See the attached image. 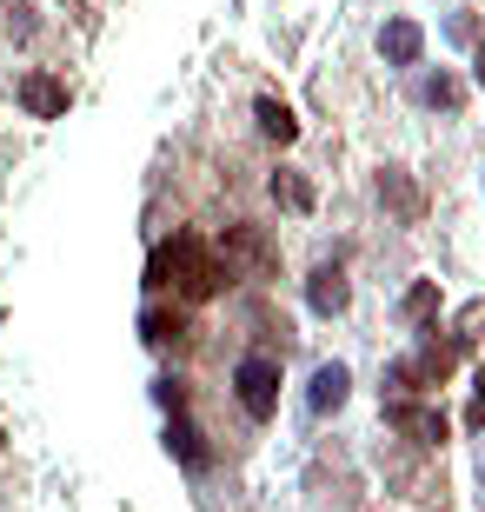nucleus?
Instances as JSON below:
<instances>
[{
  "mask_svg": "<svg viewBox=\"0 0 485 512\" xmlns=\"http://www.w3.org/2000/svg\"><path fill=\"white\" fill-rule=\"evenodd\" d=\"M220 280H226L220 253L206 247V240H193V233H180V240H167V247H153V260H147V286H180L187 300L220 293Z\"/></svg>",
  "mask_w": 485,
  "mask_h": 512,
  "instance_id": "f257e3e1",
  "label": "nucleus"
},
{
  "mask_svg": "<svg viewBox=\"0 0 485 512\" xmlns=\"http://www.w3.org/2000/svg\"><path fill=\"white\" fill-rule=\"evenodd\" d=\"M379 193H386V200H392L399 213H412V207H419V200H412V187L399 180V173H386V180H379Z\"/></svg>",
  "mask_w": 485,
  "mask_h": 512,
  "instance_id": "2eb2a0df",
  "label": "nucleus"
},
{
  "mask_svg": "<svg viewBox=\"0 0 485 512\" xmlns=\"http://www.w3.org/2000/svg\"><path fill=\"white\" fill-rule=\"evenodd\" d=\"M419 100H426V107H459V80L452 74H426L419 80Z\"/></svg>",
  "mask_w": 485,
  "mask_h": 512,
  "instance_id": "f8f14e48",
  "label": "nucleus"
},
{
  "mask_svg": "<svg viewBox=\"0 0 485 512\" xmlns=\"http://www.w3.org/2000/svg\"><path fill=\"white\" fill-rule=\"evenodd\" d=\"M432 306H439V280H419V286L406 293V320H412V326L432 320Z\"/></svg>",
  "mask_w": 485,
  "mask_h": 512,
  "instance_id": "ddd939ff",
  "label": "nucleus"
},
{
  "mask_svg": "<svg viewBox=\"0 0 485 512\" xmlns=\"http://www.w3.org/2000/svg\"><path fill=\"white\" fill-rule=\"evenodd\" d=\"M273 200H280L286 213H313V187H306L299 173H273Z\"/></svg>",
  "mask_w": 485,
  "mask_h": 512,
  "instance_id": "9b49d317",
  "label": "nucleus"
},
{
  "mask_svg": "<svg viewBox=\"0 0 485 512\" xmlns=\"http://www.w3.org/2000/svg\"><path fill=\"white\" fill-rule=\"evenodd\" d=\"M472 67H479V87H485V47H479V60H472Z\"/></svg>",
  "mask_w": 485,
  "mask_h": 512,
  "instance_id": "a211bd4d",
  "label": "nucleus"
},
{
  "mask_svg": "<svg viewBox=\"0 0 485 512\" xmlns=\"http://www.w3.org/2000/svg\"><path fill=\"white\" fill-rule=\"evenodd\" d=\"M233 386H240V406L253 419H273V413H280V360L246 353V360L233 366Z\"/></svg>",
  "mask_w": 485,
  "mask_h": 512,
  "instance_id": "f03ea898",
  "label": "nucleus"
},
{
  "mask_svg": "<svg viewBox=\"0 0 485 512\" xmlns=\"http://www.w3.org/2000/svg\"><path fill=\"white\" fill-rule=\"evenodd\" d=\"M167 446L187 459L193 473H206V466H213V446H206V433L193 426V419H180V413H173V426H167Z\"/></svg>",
  "mask_w": 485,
  "mask_h": 512,
  "instance_id": "0eeeda50",
  "label": "nucleus"
},
{
  "mask_svg": "<svg viewBox=\"0 0 485 512\" xmlns=\"http://www.w3.org/2000/svg\"><path fill=\"white\" fill-rule=\"evenodd\" d=\"M346 300H353V286H346V273H339V266H313V280H306V306L333 320V313H346Z\"/></svg>",
  "mask_w": 485,
  "mask_h": 512,
  "instance_id": "423d86ee",
  "label": "nucleus"
},
{
  "mask_svg": "<svg viewBox=\"0 0 485 512\" xmlns=\"http://www.w3.org/2000/svg\"><path fill=\"white\" fill-rule=\"evenodd\" d=\"M346 386H353V380H346V366H319V373H313V413H333V406H346Z\"/></svg>",
  "mask_w": 485,
  "mask_h": 512,
  "instance_id": "1a4fd4ad",
  "label": "nucleus"
},
{
  "mask_svg": "<svg viewBox=\"0 0 485 512\" xmlns=\"http://www.w3.org/2000/svg\"><path fill=\"white\" fill-rule=\"evenodd\" d=\"M140 340H153V346L180 340V320H167V313H140Z\"/></svg>",
  "mask_w": 485,
  "mask_h": 512,
  "instance_id": "4468645a",
  "label": "nucleus"
},
{
  "mask_svg": "<svg viewBox=\"0 0 485 512\" xmlns=\"http://www.w3.org/2000/svg\"><path fill=\"white\" fill-rule=\"evenodd\" d=\"M472 426H485V373H479V386H472Z\"/></svg>",
  "mask_w": 485,
  "mask_h": 512,
  "instance_id": "f3484780",
  "label": "nucleus"
},
{
  "mask_svg": "<svg viewBox=\"0 0 485 512\" xmlns=\"http://www.w3.org/2000/svg\"><path fill=\"white\" fill-rule=\"evenodd\" d=\"M153 399H160V406H173V413L187 406V393H180V386H173V380H153Z\"/></svg>",
  "mask_w": 485,
  "mask_h": 512,
  "instance_id": "dca6fc26",
  "label": "nucleus"
},
{
  "mask_svg": "<svg viewBox=\"0 0 485 512\" xmlns=\"http://www.w3.org/2000/svg\"><path fill=\"white\" fill-rule=\"evenodd\" d=\"M20 107H27V114L34 120H60L67 114V80H54V74H20Z\"/></svg>",
  "mask_w": 485,
  "mask_h": 512,
  "instance_id": "20e7f679",
  "label": "nucleus"
},
{
  "mask_svg": "<svg viewBox=\"0 0 485 512\" xmlns=\"http://www.w3.org/2000/svg\"><path fill=\"white\" fill-rule=\"evenodd\" d=\"M386 426L412 433L419 446H439V439H446V413H439V406H412V399H392V406H386Z\"/></svg>",
  "mask_w": 485,
  "mask_h": 512,
  "instance_id": "7ed1b4c3",
  "label": "nucleus"
},
{
  "mask_svg": "<svg viewBox=\"0 0 485 512\" xmlns=\"http://www.w3.org/2000/svg\"><path fill=\"white\" fill-rule=\"evenodd\" d=\"M0 439H7V433H0Z\"/></svg>",
  "mask_w": 485,
  "mask_h": 512,
  "instance_id": "6ab92c4d",
  "label": "nucleus"
},
{
  "mask_svg": "<svg viewBox=\"0 0 485 512\" xmlns=\"http://www.w3.org/2000/svg\"><path fill=\"white\" fill-rule=\"evenodd\" d=\"M226 253H233V260H246L253 273H273V247H266L246 220H240V227H226Z\"/></svg>",
  "mask_w": 485,
  "mask_h": 512,
  "instance_id": "6e6552de",
  "label": "nucleus"
},
{
  "mask_svg": "<svg viewBox=\"0 0 485 512\" xmlns=\"http://www.w3.org/2000/svg\"><path fill=\"white\" fill-rule=\"evenodd\" d=\"M253 114H260V133H266V140H280V147H286V140L299 133V120L286 114V107H280L273 94H260V100H253Z\"/></svg>",
  "mask_w": 485,
  "mask_h": 512,
  "instance_id": "9d476101",
  "label": "nucleus"
},
{
  "mask_svg": "<svg viewBox=\"0 0 485 512\" xmlns=\"http://www.w3.org/2000/svg\"><path fill=\"white\" fill-rule=\"evenodd\" d=\"M379 54H386L392 67H419V54H426V27H419V20H386V27H379Z\"/></svg>",
  "mask_w": 485,
  "mask_h": 512,
  "instance_id": "39448f33",
  "label": "nucleus"
}]
</instances>
